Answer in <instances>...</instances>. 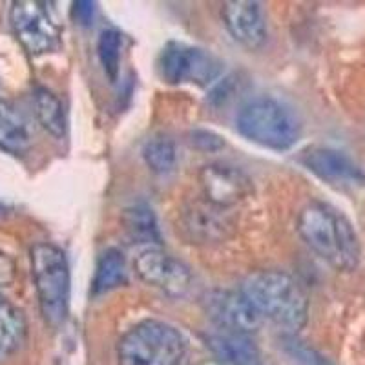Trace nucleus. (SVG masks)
<instances>
[{"label": "nucleus", "mask_w": 365, "mask_h": 365, "mask_svg": "<svg viewBox=\"0 0 365 365\" xmlns=\"http://www.w3.org/2000/svg\"><path fill=\"white\" fill-rule=\"evenodd\" d=\"M208 347L217 360L230 365H259V353L250 334L234 331H221L208 336Z\"/></svg>", "instance_id": "nucleus-14"}, {"label": "nucleus", "mask_w": 365, "mask_h": 365, "mask_svg": "<svg viewBox=\"0 0 365 365\" xmlns=\"http://www.w3.org/2000/svg\"><path fill=\"white\" fill-rule=\"evenodd\" d=\"M135 272L143 282L172 298L185 296L192 285L188 267L159 249H148L139 254L135 259Z\"/></svg>", "instance_id": "nucleus-8"}, {"label": "nucleus", "mask_w": 365, "mask_h": 365, "mask_svg": "<svg viewBox=\"0 0 365 365\" xmlns=\"http://www.w3.org/2000/svg\"><path fill=\"white\" fill-rule=\"evenodd\" d=\"M237 132L249 141L270 150H289L299 137L298 117L291 108L270 97H257L240 110Z\"/></svg>", "instance_id": "nucleus-4"}, {"label": "nucleus", "mask_w": 365, "mask_h": 365, "mask_svg": "<svg viewBox=\"0 0 365 365\" xmlns=\"http://www.w3.org/2000/svg\"><path fill=\"white\" fill-rule=\"evenodd\" d=\"M197 365H230V364H225V361L221 360H208V361H201V364Z\"/></svg>", "instance_id": "nucleus-25"}, {"label": "nucleus", "mask_w": 365, "mask_h": 365, "mask_svg": "<svg viewBox=\"0 0 365 365\" xmlns=\"http://www.w3.org/2000/svg\"><path fill=\"white\" fill-rule=\"evenodd\" d=\"M93 11H96V4L90 0H79L73 4V17L81 22V24L88 26L93 19Z\"/></svg>", "instance_id": "nucleus-24"}, {"label": "nucleus", "mask_w": 365, "mask_h": 365, "mask_svg": "<svg viewBox=\"0 0 365 365\" xmlns=\"http://www.w3.org/2000/svg\"><path fill=\"white\" fill-rule=\"evenodd\" d=\"M29 128L24 117L8 101L0 99V148L9 154H22L29 148Z\"/></svg>", "instance_id": "nucleus-16"}, {"label": "nucleus", "mask_w": 365, "mask_h": 365, "mask_svg": "<svg viewBox=\"0 0 365 365\" xmlns=\"http://www.w3.org/2000/svg\"><path fill=\"white\" fill-rule=\"evenodd\" d=\"M31 274L44 319L57 327L66 319L70 302V267L66 254L51 243L31 249Z\"/></svg>", "instance_id": "nucleus-5"}, {"label": "nucleus", "mask_w": 365, "mask_h": 365, "mask_svg": "<svg viewBox=\"0 0 365 365\" xmlns=\"http://www.w3.org/2000/svg\"><path fill=\"white\" fill-rule=\"evenodd\" d=\"M26 340V319L13 303L0 296V361L17 353Z\"/></svg>", "instance_id": "nucleus-15"}, {"label": "nucleus", "mask_w": 365, "mask_h": 365, "mask_svg": "<svg viewBox=\"0 0 365 365\" xmlns=\"http://www.w3.org/2000/svg\"><path fill=\"white\" fill-rule=\"evenodd\" d=\"M240 292L263 318L285 331L298 332L309 318V299L299 283L282 270H256L241 283Z\"/></svg>", "instance_id": "nucleus-2"}, {"label": "nucleus", "mask_w": 365, "mask_h": 365, "mask_svg": "<svg viewBox=\"0 0 365 365\" xmlns=\"http://www.w3.org/2000/svg\"><path fill=\"white\" fill-rule=\"evenodd\" d=\"M143 158L146 166L155 174H168L178 161V150L170 137H152L143 148Z\"/></svg>", "instance_id": "nucleus-20"}, {"label": "nucleus", "mask_w": 365, "mask_h": 365, "mask_svg": "<svg viewBox=\"0 0 365 365\" xmlns=\"http://www.w3.org/2000/svg\"><path fill=\"white\" fill-rule=\"evenodd\" d=\"M234 221L227 208L216 207L203 197L194 201L181 214V230L190 243H214L232 234Z\"/></svg>", "instance_id": "nucleus-12"}, {"label": "nucleus", "mask_w": 365, "mask_h": 365, "mask_svg": "<svg viewBox=\"0 0 365 365\" xmlns=\"http://www.w3.org/2000/svg\"><path fill=\"white\" fill-rule=\"evenodd\" d=\"M298 232L311 250L336 270L351 272L360 263V241L353 225L331 205L311 203L303 208Z\"/></svg>", "instance_id": "nucleus-1"}, {"label": "nucleus", "mask_w": 365, "mask_h": 365, "mask_svg": "<svg viewBox=\"0 0 365 365\" xmlns=\"http://www.w3.org/2000/svg\"><path fill=\"white\" fill-rule=\"evenodd\" d=\"M128 279V270L123 252L117 249H108L101 254L97 262L96 276H93V294H103L125 285Z\"/></svg>", "instance_id": "nucleus-18"}, {"label": "nucleus", "mask_w": 365, "mask_h": 365, "mask_svg": "<svg viewBox=\"0 0 365 365\" xmlns=\"http://www.w3.org/2000/svg\"><path fill=\"white\" fill-rule=\"evenodd\" d=\"M302 163L316 178L340 190H361L365 188V174L360 166L340 150L327 146H312L305 150Z\"/></svg>", "instance_id": "nucleus-9"}, {"label": "nucleus", "mask_w": 365, "mask_h": 365, "mask_svg": "<svg viewBox=\"0 0 365 365\" xmlns=\"http://www.w3.org/2000/svg\"><path fill=\"white\" fill-rule=\"evenodd\" d=\"M221 17L228 34L249 50L262 48L267 41V22L257 2L230 0L221 8Z\"/></svg>", "instance_id": "nucleus-13"}, {"label": "nucleus", "mask_w": 365, "mask_h": 365, "mask_svg": "<svg viewBox=\"0 0 365 365\" xmlns=\"http://www.w3.org/2000/svg\"><path fill=\"white\" fill-rule=\"evenodd\" d=\"M9 22L15 37L29 55L51 53L61 46V29L42 2H13L9 9Z\"/></svg>", "instance_id": "nucleus-6"}, {"label": "nucleus", "mask_w": 365, "mask_h": 365, "mask_svg": "<svg viewBox=\"0 0 365 365\" xmlns=\"http://www.w3.org/2000/svg\"><path fill=\"white\" fill-rule=\"evenodd\" d=\"M8 207H6L4 203H0V220H2V217H6L8 216Z\"/></svg>", "instance_id": "nucleus-26"}, {"label": "nucleus", "mask_w": 365, "mask_h": 365, "mask_svg": "<svg viewBox=\"0 0 365 365\" xmlns=\"http://www.w3.org/2000/svg\"><path fill=\"white\" fill-rule=\"evenodd\" d=\"M123 227L130 240L145 245H159L161 232L154 210L146 203H135L123 212Z\"/></svg>", "instance_id": "nucleus-17"}, {"label": "nucleus", "mask_w": 365, "mask_h": 365, "mask_svg": "<svg viewBox=\"0 0 365 365\" xmlns=\"http://www.w3.org/2000/svg\"><path fill=\"white\" fill-rule=\"evenodd\" d=\"M203 197L212 205L230 208L245 201L254 192L252 179L245 172L225 163H210L200 172Z\"/></svg>", "instance_id": "nucleus-10"}, {"label": "nucleus", "mask_w": 365, "mask_h": 365, "mask_svg": "<svg viewBox=\"0 0 365 365\" xmlns=\"http://www.w3.org/2000/svg\"><path fill=\"white\" fill-rule=\"evenodd\" d=\"M190 145L203 152H216L225 146V141L217 133L210 132V130H194L190 133Z\"/></svg>", "instance_id": "nucleus-22"}, {"label": "nucleus", "mask_w": 365, "mask_h": 365, "mask_svg": "<svg viewBox=\"0 0 365 365\" xmlns=\"http://www.w3.org/2000/svg\"><path fill=\"white\" fill-rule=\"evenodd\" d=\"M35 115L42 128L53 137H63L66 133V113L64 106L53 91L37 88L34 93Z\"/></svg>", "instance_id": "nucleus-19"}, {"label": "nucleus", "mask_w": 365, "mask_h": 365, "mask_svg": "<svg viewBox=\"0 0 365 365\" xmlns=\"http://www.w3.org/2000/svg\"><path fill=\"white\" fill-rule=\"evenodd\" d=\"M17 278V265L6 252L0 250V289L11 287Z\"/></svg>", "instance_id": "nucleus-23"}, {"label": "nucleus", "mask_w": 365, "mask_h": 365, "mask_svg": "<svg viewBox=\"0 0 365 365\" xmlns=\"http://www.w3.org/2000/svg\"><path fill=\"white\" fill-rule=\"evenodd\" d=\"M203 311L221 331L243 332L252 334L259 324L262 316L254 311L241 292L210 291L203 296Z\"/></svg>", "instance_id": "nucleus-11"}, {"label": "nucleus", "mask_w": 365, "mask_h": 365, "mask_svg": "<svg viewBox=\"0 0 365 365\" xmlns=\"http://www.w3.org/2000/svg\"><path fill=\"white\" fill-rule=\"evenodd\" d=\"M120 51H123V35L117 29H104L97 42V53L104 71L112 81L119 73Z\"/></svg>", "instance_id": "nucleus-21"}, {"label": "nucleus", "mask_w": 365, "mask_h": 365, "mask_svg": "<svg viewBox=\"0 0 365 365\" xmlns=\"http://www.w3.org/2000/svg\"><path fill=\"white\" fill-rule=\"evenodd\" d=\"M159 70L166 83L208 86L221 75V63L201 48L170 42L159 58Z\"/></svg>", "instance_id": "nucleus-7"}, {"label": "nucleus", "mask_w": 365, "mask_h": 365, "mask_svg": "<svg viewBox=\"0 0 365 365\" xmlns=\"http://www.w3.org/2000/svg\"><path fill=\"white\" fill-rule=\"evenodd\" d=\"M187 340L174 325L145 319L130 329L117 345L119 365H181Z\"/></svg>", "instance_id": "nucleus-3"}]
</instances>
